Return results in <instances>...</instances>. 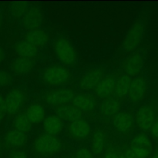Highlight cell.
I'll return each instance as SVG.
<instances>
[{
    "mask_svg": "<svg viewBox=\"0 0 158 158\" xmlns=\"http://www.w3.org/2000/svg\"><path fill=\"white\" fill-rule=\"evenodd\" d=\"M62 148V142L58 137L49 134H42L34 141V151L41 155H51L58 152Z\"/></svg>",
    "mask_w": 158,
    "mask_h": 158,
    "instance_id": "6da1fadb",
    "label": "cell"
},
{
    "mask_svg": "<svg viewBox=\"0 0 158 158\" xmlns=\"http://www.w3.org/2000/svg\"><path fill=\"white\" fill-rule=\"evenodd\" d=\"M56 55L60 62L66 66H74L77 62L76 51L66 39L60 37L54 43Z\"/></svg>",
    "mask_w": 158,
    "mask_h": 158,
    "instance_id": "7a4b0ae2",
    "label": "cell"
},
{
    "mask_svg": "<svg viewBox=\"0 0 158 158\" xmlns=\"http://www.w3.org/2000/svg\"><path fill=\"white\" fill-rule=\"evenodd\" d=\"M70 78V73L62 66H51L43 73V80L46 84L59 86L67 83Z\"/></svg>",
    "mask_w": 158,
    "mask_h": 158,
    "instance_id": "3957f363",
    "label": "cell"
},
{
    "mask_svg": "<svg viewBox=\"0 0 158 158\" xmlns=\"http://www.w3.org/2000/svg\"><path fill=\"white\" fill-rule=\"evenodd\" d=\"M144 35V25L142 22H137L130 29L123 40V49L131 52L135 50L141 43Z\"/></svg>",
    "mask_w": 158,
    "mask_h": 158,
    "instance_id": "277c9868",
    "label": "cell"
},
{
    "mask_svg": "<svg viewBox=\"0 0 158 158\" xmlns=\"http://www.w3.org/2000/svg\"><path fill=\"white\" fill-rule=\"evenodd\" d=\"M75 93L69 88H62L48 92L43 96V100L50 106H63L73 101Z\"/></svg>",
    "mask_w": 158,
    "mask_h": 158,
    "instance_id": "5b68a950",
    "label": "cell"
},
{
    "mask_svg": "<svg viewBox=\"0 0 158 158\" xmlns=\"http://www.w3.org/2000/svg\"><path fill=\"white\" fill-rule=\"evenodd\" d=\"M26 94L19 89H12L4 100L6 113L9 115L16 114L26 101Z\"/></svg>",
    "mask_w": 158,
    "mask_h": 158,
    "instance_id": "8992f818",
    "label": "cell"
},
{
    "mask_svg": "<svg viewBox=\"0 0 158 158\" xmlns=\"http://www.w3.org/2000/svg\"><path fill=\"white\" fill-rule=\"evenodd\" d=\"M43 12L37 6L29 7L22 17V25L29 32L39 29L43 23Z\"/></svg>",
    "mask_w": 158,
    "mask_h": 158,
    "instance_id": "52a82bcc",
    "label": "cell"
},
{
    "mask_svg": "<svg viewBox=\"0 0 158 158\" xmlns=\"http://www.w3.org/2000/svg\"><path fill=\"white\" fill-rule=\"evenodd\" d=\"M148 93V83L143 77H139L131 81L128 97L133 103H138L144 99Z\"/></svg>",
    "mask_w": 158,
    "mask_h": 158,
    "instance_id": "ba28073f",
    "label": "cell"
},
{
    "mask_svg": "<svg viewBox=\"0 0 158 158\" xmlns=\"http://www.w3.org/2000/svg\"><path fill=\"white\" fill-rule=\"evenodd\" d=\"M104 72L100 68H94L83 75L80 81V88L83 90L89 91L97 87L103 79Z\"/></svg>",
    "mask_w": 158,
    "mask_h": 158,
    "instance_id": "9c48e42d",
    "label": "cell"
},
{
    "mask_svg": "<svg viewBox=\"0 0 158 158\" xmlns=\"http://www.w3.org/2000/svg\"><path fill=\"white\" fill-rule=\"evenodd\" d=\"M155 121V112L150 106H143L137 110L135 116V122L140 129L148 131Z\"/></svg>",
    "mask_w": 158,
    "mask_h": 158,
    "instance_id": "30bf717a",
    "label": "cell"
},
{
    "mask_svg": "<svg viewBox=\"0 0 158 158\" xmlns=\"http://www.w3.org/2000/svg\"><path fill=\"white\" fill-rule=\"evenodd\" d=\"M123 69L128 77H135L140 72L143 66V57L140 54L135 53L130 56L123 62Z\"/></svg>",
    "mask_w": 158,
    "mask_h": 158,
    "instance_id": "8fae6325",
    "label": "cell"
},
{
    "mask_svg": "<svg viewBox=\"0 0 158 158\" xmlns=\"http://www.w3.org/2000/svg\"><path fill=\"white\" fill-rule=\"evenodd\" d=\"M90 131L91 127L89 123L83 119L72 122L68 126V131L69 133V135L73 138L77 139V140L86 138L89 136Z\"/></svg>",
    "mask_w": 158,
    "mask_h": 158,
    "instance_id": "7c38bea8",
    "label": "cell"
},
{
    "mask_svg": "<svg viewBox=\"0 0 158 158\" xmlns=\"http://www.w3.org/2000/svg\"><path fill=\"white\" fill-rule=\"evenodd\" d=\"M113 124L118 132L127 133L131 131L134 125L133 117L128 113L122 111L114 117Z\"/></svg>",
    "mask_w": 158,
    "mask_h": 158,
    "instance_id": "4fadbf2b",
    "label": "cell"
},
{
    "mask_svg": "<svg viewBox=\"0 0 158 158\" xmlns=\"http://www.w3.org/2000/svg\"><path fill=\"white\" fill-rule=\"evenodd\" d=\"M57 117L62 120H66L70 123L82 119L83 114L73 105H63L58 106L56 110Z\"/></svg>",
    "mask_w": 158,
    "mask_h": 158,
    "instance_id": "5bb4252c",
    "label": "cell"
},
{
    "mask_svg": "<svg viewBox=\"0 0 158 158\" xmlns=\"http://www.w3.org/2000/svg\"><path fill=\"white\" fill-rule=\"evenodd\" d=\"M73 106L81 112H90L95 109L97 106L96 99L93 96L87 94L75 95L73 100Z\"/></svg>",
    "mask_w": 158,
    "mask_h": 158,
    "instance_id": "9a60e30c",
    "label": "cell"
},
{
    "mask_svg": "<svg viewBox=\"0 0 158 158\" xmlns=\"http://www.w3.org/2000/svg\"><path fill=\"white\" fill-rule=\"evenodd\" d=\"M28 140L26 134L19 132L15 130L9 131L5 135V144L8 148H18L24 146Z\"/></svg>",
    "mask_w": 158,
    "mask_h": 158,
    "instance_id": "2e32d148",
    "label": "cell"
},
{
    "mask_svg": "<svg viewBox=\"0 0 158 158\" xmlns=\"http://www.w3.org/2000/svg\"><path fill=\"white\" fill-rule=\"evenodd\" d=\"M63 128V122L56 115H50L45 118L43 121V129L45 133L49 135L54 136L60 134Z\"/></svg>",
    "mask_w": 158,
    "mask_h": 158,
    "instance_id": "e0dca14e",
    "label": "cell"
},
{
    "mask_svg": "<svg viewBox=\"0 0 158 158\" xmlns=\"http://www.w3.org/2000/svg\"><path fill=\"white\" fill-rule=\"evenodd\" d=\"M35 66V62L32 59L19 56L12 62L11 69L18 75H24L31 72Z\"/></svg>",
    "mask_w": 158,
    "mask_h": 158,
    "instance_id": "ac0fdd59",
    "label": "cell"
},
{
    "mask_svg": "<svg viewBox=\"0 0 158 158\" xmlns=\"http://www.w3.org/2000/svg\"><path fill=\"white\" fill-rule=\"evenodd\" d=\"M116 80L112 77H103L95 88L96 95L100 98H107L114 93Z\"/></svg>",
    "mask_w": 158,
    "mask_h": 158,
    "instance_id": "d6986e66",
    "label": "cell"
},
{
    "mask_svg": "<svg viewBox=\"0 0 158 158\" xmlns=\"http://www.w3.org/2000/svg\"><path fill=\"white\" fill-rule=\"evenodd\" d=\"M24 40L35 48L43 47L49 41V35L42 29L29 31L25 35Z\"/></svg>",
    "mask_w": 158,
    "mask_h": 158,
    "instance_id": "ffe728a7",
    "label": "cell"
},
{
    "mask_svg": "<svg viewBox=\"0 0 158 158\" xmlns=\"http://www.w3.org/2000/svg\"><path fill=\"white\" fill-rule=\"evenodd\" d=\"M26 114L30 123L32 124H35L45 120L46 110L43 105L40 103H33L28 107Z\"/></svg>",
    "mask_w": 158,
    "mask_h": 158,
    "instance_id": "44dd1931",
    "label": "cell"
},
{
    "mask_svg": "<svg viewBox=\"0 0 158 158\" xmlns=\"http://www.w3.org/2000/svg\"><path fill=\"white\" fill-rule=\"evenodd\" d=\"M121 103L117 99H107L100 106V111L105 117H114L120 111Z\"/></svg>",
    "mask_w": 158,
    "mask_h": 158,
    "instance_id": "7402d4cb",
    "label": "cell"
},
{
    "mask_svg": "<svg viewBox=\"0 0 158 158\" xmlns=\"http://www.w3.org/2000/svg\"><path fill=\"white\" fill-rule=\"evenodd\" d=\"M15 52L22 57L32 59L37 55L38 49L25 40L18 42L14 47Z\"/></svg>",
    "mask_w": 158,
    "mask_h": 158,
    "instance_id": "603a6c76",
    "label": "cell"
},
{
    "mask_svg": "<svg viewBox=\"0 0 158 158\" xmlns=\"http://www.w3.org/2000/svg\"><path fill=\"white\" fill-rule=\"evenodd\" d=\"M132 80L127 75H123L116 81L114 94L118 98H123L126 97L129 91L130 86Z\"/></svg>",
    "mask_w": 158,
    "mask_h": 158,
    "instance_id": "cb8c5ba5",
    "label": "cell"
},
{
    "mask_svg": "<svg viewBox=\"0 0 158 158\" xmlns=\"http://www.w3.org/2000/svg\"><path fill=\"white\" fill-rule=\"evenodd\" d=\"M106 146V135L101 131L94 133L91 141V149L94 154H100L104 150Z\"/></svg>",
    "mask_w": 158,
    "mask_h": 158,
    "instance_id": "d4e9b609",
    "label": "cell"
},
{
    "mask_svg": "<svg viewBox=\"0 0 158 158\" xmlns=\"http://www.w3.org/2000/svg\"><path fill=\"white\" fill-rule=\"evenodd\" d=\"M13 126L15 131L26 134L31 131L32 123H30L26 114H20L14 119Z\"/></svg>",
    "mask_w": 158,
    "mask_h": 158,
    "instance_id": "484cf974",
    "label": "cell"
},
{
    "mask_svg": "<svg viewBox=\"0 0 158 158\" xmlns=\"http://www.w3.org/2000/svg\"><path fill=\"white\" fill-rule=\"evenodd\" d=\"M29 6L26 2H13L9 5V12L14 18H22L29 8Z\"/></svg>",
    "mask_w": 158,
    "mask_h": 158,
    "instance_id": "4316f807",
    "label": "cell"
},
{
    "mask_svg": "<svg viewBox=\"0 0 158 158\" xmlns=\"http://www.w3.org/2000/svg\"><path fill=\"white\" fill-rule=\"evenodd\" d=\"M132 145L140 147V148H144L151 150L152 149V143H151V141L145 134H137L134 137V139H133Z\"/></svg>",
    "mask_w": 158,
    "mask_h": 158,
    "instance_id": "83f0119b",
    "label": "cell"
},
{
    "mask_svg": "<svg viewBox=\"0 0 158 158\" xmlns=\"http://www.w3.org/2000/svg\"><path fill=\"white\" fill-rule=\"evenodd\" d=\"M131 150L137 158H148L151 153V149L131 145Z\"/></svg>",
    "mask_w": 158,
    "mask_h": 158,
    "instance_id": "f1b7e54d",
    "label": "cell"
},
{
    "mask_svg": "<svg viewBox=\"0 0 158 158\" xmlns=\"http://www.w3.org/2000/svg\"><path fill=\"white\" fill-rule=\"evenodd\" d=\"M12 78L9 73L0 69V87L8 86L12 83Z\"/></svg>",
    "mask_w": 158,
    "mask_h": 158,
    "instance_id": "f546056e",
    "label": "cell"
},
{
    "mask_svg": "<svg viewBox=\"0 0 158 158\" xmlns=\"http://www.w3.org/2000/svg\"><path fill=\"white\" fill-rule=\"evenodd\" d=\"M74 158H94V154L86 148H83L76 152Z\"/></svg>",
    "mask_w": 158,
    "mask_h": 158,
    "instance_id": "4dcf8cb0",
    "label": "cell"
},
{
    "mask_svg": "<svg viewBox=\"0 0 158 158\" xmlns=\"http://www.w3.org/2000/svg\"><path fill=\"white\" fill-rule=\"evenodd\" d=\"M8 158H28V155L23 150L15 149L9 154Z\"/></svg>",
    "mask_w": 158,
    "mask_h": 158,
    "instance_id": "1f68e13d",
    "label": "cell"
},
{
    "mask_svg": "<svg viewBox=\"0 0 158 158\" xmlns=\"http://www.w3.org/2000/svg\"><path fill=\"white\" fill-rule=\"evenodd\" d=\"M6 108H5V103L4 99L0 94V122L2 121V120L5 117V114H6Z\"/></svg>",
    "mask_w": 158,
    "mask_h": 158,
    "instance_id": "d6a6232c",
    "label": "cell"
},
{
    "mask_svg": "<svg viewBox=\"0 0 158 158\" xmlns=\"http://www.w3.org/2000/svg\"><path fill=\"white\" fill-rule=\"evenodd\" d=\"M150 130L152 137L155 139H158V120L154 122Z\"/></svg>",
    "mask_w": 158,
    "mask_h": 158,
    "instance_id": "836d02e7",
    "label": "cell"
},
{
    "mask_svg": "<svg viewBox=\"0 0 158 158\" xmlns=\"http://www.w3.org/2000/svg\"><path fill=\"white\" fill-rule=\"evenodd\" d=\"M104 158H120V155L114 151H110L105 154Z\"/></svg>",
    "mask_w": 158,
    "mask_h": 158,
    "instance_id": "e575fe53",
    "label": "cell"
},
{
    "mask_svg": "<svg viewBox=\"0 0 158 158\" xmlns=\"http://www.w3.org/2000/svg\"><path fill=\"white\" fill-rule=\"evenodd\" d=\"M124 154L125 158H137L135 156V154L132 152V151H131V149L127 150L126 152H125V154Z\"/></svg>",
    "mask_w": 158,
    "mask_h": 158,
    "instance_id": "d590c367",
    "label": "cell"
},
{
    "mask_svg": "<svg viewBox=\"0 0 158 158\" xmlns=\"http://www.w3.org/2000/svg\"><path fill=\"white\" fill-rule=\"evenodd\" d=\"M5 57H6V54H5L4 50H3L2 48L0 47V63H2Z\"/></svg>",
    "mask_w": 158,
    "mask_h": 158,
    "instance_id": "8d00e7d4",
    "label": "cell"
},
{
    "mask_svg": "<svg viewBox=\"0 0 158 158\" xmlns=\"http://www.w3.org/2000/svg\"><path fill=\"white\" fill-rule=\"evenodd\" d=\"M120 158H125L124 154H120Z\"/></svg>",
    "mask_w": 158,
    "mask_h": 158,
    "instance_id": "74e56055",
    "label": "cell"
},
{
    "mask_svg": "<svg viewBox=\"0 0 158 158\" xmlns=\"http://www.w3.org/2000/svg\"><path fill=\"white\" fill-rule=\"evenodd\" d=\"M1 25H2V16L1 15H0V26H1Z\"/></svg>",
    "mask_w": 158,
    "mask_h": 158,
    "instance_id": "f35d334b",
    "label": "cell"
},
{
    "mask_svg": "<svg viewBox=\"0 0 158 158\" xmlns=\"http://www.w3.org/2000/svg\"><path fill=\"white\" fill-rule=\"evenodd\" d=\"M153 158H158V154H155V155L153 157Z\"/></svg>",
    "mask_w": 158,
    "mask_h": 158,
    "instance_id": "ab89813d",
    "label": "cell"
}]
</instances>
